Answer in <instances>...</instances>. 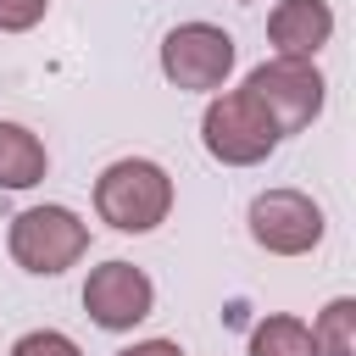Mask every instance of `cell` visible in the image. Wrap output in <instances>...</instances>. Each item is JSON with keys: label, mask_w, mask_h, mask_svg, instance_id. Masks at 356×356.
<instances>
[{"label": "cell", "mask_w": 356, "mask_h": 356, "mask_svg": "<svg viewBox=\"0 0 356 356\" xmlns=\"http://www.w3.org/2000/svg\"><path fill=\"white\" fill-rule=\"evenodd\" d=\"M50 156L39 145V134H28L22 122H0V189H33L44 178Z\"/></svg>", "instance_id": "obj_9"}, {"label": "cell", "mask_w": 356, "mask_h": 356, "mask_svg": "<svg viewBox=\"0 0 356 356\" xmlns=\"http://www.w3.org/2000/svg\"><path fill=\"white\" fill-rule=\"evenodd\" d=\"M117 356H184V350H178V339H139V345H128Z\"/></svg>", "instance_id": "obj_14"}, {"label": "cell", "mask_w": 356, "mask_h": 356, "mask_svg": "<svg viewBox=\"0 0 356 356\" xmlns=\"http://www.w3.org/2000/svg\"><path fill=\"white\" fill-rule=\"evenodd\" d=\"M50 0H0V33H28Z\"/></svg>", "instance_id": "obj_13"}, {"label": "cell", "mask_w": 356, "mask_h": 356, "mask_svg": "<svg viewBox=\"0 0 356 356\" xmlns=\"http://www.w3.org/2000/svg\"><path fill=\"white\" fill-rule=\"evenodd\" d=\"M250 239L273 256H306L323 239V206L300 189H261L250 200Z\"/></svg>", "instance_id": "obj_6"}, {"label": "cell", "mask_w": 356, "mask_h": 356, "mask_svg": "<svg viewBox=\"0 0 356 356\" xmlns=\"http://www.w3.org/2000/svg\"><path fill=\"white\" fill-rule=\"evenodd\" d=\"M312 345H317V356H356V300L350 295H339L317 312Z\"/></svg>", "instance_id": "obj_11"}, {"label": "cell", "mask_w": 356, "mask_h": 356, "mask_svg": "<svg viewBox=\"0 0 356 356\" xmlns=\"http://www.w3.org/2000/svg\"><path fill=\"white\" fill-rule=\"evenodd\" d=\"M245 89L261 100V111L273 117V128L278 134H300L317 111H323V72L312 67V61H300V56H273V61H261L250 78H245Z\"/></svg>", "instance_id": "obj_4"}, {"label": "cell", "mask_w": 356, "mask_h": 356, "mask_svg": "<svg viewBox=\"0 0 356 356\" xmlns=\"http://www.w3.org/2000/svg\"><path fill=\"white\" fill-rule=\"evenodd\" d=\"M150 306H156V284L134 261H100L83 284V312L106 334H128L134 323L150 317Z\"/></svg>", "instance_id": "obj_7"}, {"label": "cell", "mask_w": 356, "mask_h": 356, "mask_svg": "<svg viewBox=\"0 0 356 356\" xmlns=\"http://www.w3.org/2000/svg\"><path fill=\"white\" fill-rule=\"evenodd\" d=\"M6 245H11L22 273L56 278L89 250V222H78V211H67V206H28L11 217Z\"/></svg>", "instance_id": "obj_2"}, {"label": "cell", "mask_w": 356, "mask_h": 356, "mask_svg": "<svg viewBox=\"0 0 356 356\" xmlns=\"http://www.w3.org/2000/svg\"><path fill=\"white\" fill-rule=\"evenodd\" d=\"M95 211L100 222H111L117 234H150L156 222H167L172 211V178L167 167L145 161V156H122L95 178Z\"/></svg>", "instance_id": "obj_1"}, {"label": "cell", "mask_w": 356, "mask_h": 356, "mask_svg": "<svg viewBox=\"0 0 356 356\" xmlns=\"http://www.w3.org/2000/svg\"><path fill=\"white\" fill-rule=\"evenodd\" d=\"M11 356H83V350L67 334H56V328H33V334H22L11 345Z\"/></svg>", "instance_id": "obj_12"}, {"label": "cell", "mask_w": 356, "mask_h": 356, "mask_svg": "<svg viewBox=\"0 0 356 356\" xmlns=\"http://www.w3.org/2000/svg\"><path fill=\"white\" fill-rule=\"evenodd\" d=\"M200 139L206 150L222 161V167H256L273 156V145L284 139L273 128V117L261 111V100L250 89H234V95H217L200 117Z\"/></svg>", "instance_id": "obj_3"}, {"label": "cell", "mask_w": 356, "mask_h": 356, "mask_svg": "<svg viewBox=\"0 0 356 356\" xmlns=\"http://www.w3.org/2000/svg\"><path fill=\"white\" fill-rule=\"evenodd\" d=\"M161 72L178 89H222L234 72V39L211 22H178L161 39Z\"/></svg>", "instance_id": "obj_5"}, {"label": "cell", "mask_w": 356, "mask_h": 356, "mask_svg": "<svg viewBox=\"0 0 356 356\" xmlns=\"http://www.w3.org/2000/svg\"><path fill=\"white\" fill-rule=\"evenodd\" d=\"M267 39L278 44V56L312 61V56L334 39V11H328V0H278L273 17H267Z\"/></svg>", "instance_id": "obj_8"}, {"label": "cell", "mask_w": 356, "mask_h": 356, "mask_svg": "<svg viewBox=\"0 0 356 356\" xmlns=\"http://www.w3.org/2000/svg\"><path fill=\"white\" fill-rule=\"evenodd\" d=\"M250 356H317V345H312V328H306L300 317L273 312V317L256 323V334H250Z\"/></svg>", "instance_id": "obj_10"}]
</instances>
